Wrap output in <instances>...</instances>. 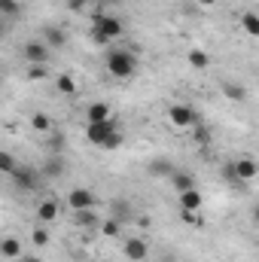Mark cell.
<instances>
[{"instance_id":"6da1fadb","label":"cell","mask_w":259,"mask_h":262,"mask_svg":"<svg viewBox=\"0 0 259 262\" xmlns=\"http://www.w3.org/2000/svg\"><path fill=\"white\" fill-rule=\"evenodd\" d=\"M122 34H125L122 18H116V15H110V12H95V15H92V40H95L98 46H107V43L119 40Z\"/></svg>"},{"instance_id":"7a4b0ae2","label":"cell","mask_w":259,"mask_h":262,"mask_svg":"<svg viewBox=\"0 0 259 262\" xmlns=\"http://www.w3.org/2000/svg\"><path fill=\"white\" fill-rule=\"evenodd\" d=\"M107 70L116 76V79H128L137 70V55L131 49H110L107 52Z\"/></svg>"},{"instance_id":"3957f363","label":"cell","mask_w":259,"mask_h":262,"mask_svg":"<svg viewBox=\"0 0 259 262\" xmlns=\"http://www.w3.org/2000/svg\"><path fill=\"white\" fill-rule=\"evenodd\" d=\"M168 122L180 131H192L201 119H198L195 107H189V104H171V107H168Z\"/></svg>"},{"instance_id":"277c9868","label":"cell","mask_w":259,"mask_h":262,"mask_svg":"<svg viewBox=\"0 0 259 262\" xmlns=\"http://www.w3.org/2000/svg\"><path fill=\"white\" fill-rule=\"evenodd\" d=\"M9 180H12V186L21 189V192H34V189H40V171H37V168L15 165V171L9 174Z\"/></svg>"},{"instance_id":"5b68a950","label":"cell","mask_w":259,"mask_h":262,"mask_svg":"<svg viewBox=\"0 0 259 262\" xmlns=\"http://www.w3.org/2000/svg\"><path fill=\"white\" fill-rule=\"evenodd\" d=\"M64 204L76 213V210H95L98 207V195L89 189V186H76V189H70L64 198Z\"/></svg>"},{"instance_id":"8992f818","label":"cell","mask_w":259,"mask_h":262,"mask_svg":"<svg viewBox=\"0 0 259 262\" xmlns=\"http://www.w3.org/2000/svg\"><path fill=\"white\" fill-rule=\"evenodd\" d=\"M21 58L28 61V64H49V58H52V49L37 37V40H28L25 46H21Z\"/></svg>"},{"instance_id":"52a82bcc","label":"cell","mask_w":259,"mask_h":262,"mask_svg":"<svg viewBox=\"0 0 259 262\" xmlns=\"http://www.w3.org/2000/svg\"><path fill=\"white\" fill-rule=\"evenodd\" d=\"M64 174H67L64 152H49V156L43 159V165H40V177H46V180H58V177H64Z\"/></svg>"},{"instance_id":"ba28073f","label":"cell","mask_w":259,"mask_h":262,"mask_svg":"<svg viewBox=\"0 0 259 262\" xmlns=\"http://www.w3.org/2000/svg\"><path fill=\"white\" fill-rule=\"evenodd\" d=\"M116 131V122L107 119V122H85V140L92 146H104V140Z\"/></svg>"},{"instance_id":"9c48e42d","label":"cell","mask_w":259,"mask_h":262,"mask_svg":"<svg viewBox=\"0 0 259 262\" xmlns=\"http://www.w3.org/2000/svg\"><path fill=\"white\" fill-rule=\"evenodd\" d=\"M61 216V201L52 195L40 198V204H37V223L40 226H49V223H55Z\"/></svg>"},{"instance_id":"30bf717a","label":"cell","mask_w":259,"mask_h":262,"mask_svg":"<svg viewBox=\"0 0 259 262\" xmlns=\"http://www.w3.org/2000/svg\"><path fill=\"white\" fill-rule=\"evenodd\" d=\"M122 256L128 262H143L149 256V244L143 241V238H137V235H131L125 238V244H122Z\"/></svg>"},{"instance_id":"8fae6325","label":"cell","mask_w":259,"mask_h":262,"mask_svg":"<svg viewBox=\"0 0 259 262\" xmlns=\"http://www.w3.org/2000/svg\"><path fill=\"white\" fill-rule=\"evenodd\" d=\"M232 168H235V177L238 183H250L256 177V162L250 156H241V159H232Z\"/></svg>"},{"instance_id":"7c38bea8","label":"cell","mask_w":259,"mask_h":262,"mask_svg":"<svg viewBox=\"0 0 259 262\" xmlns=\"http://www.w3.org/2000/svg\"><path fill=\"white\" fill-rule=\"evenodd\" d=\"M107 119H113V107L107 101H92L85 107V122H107Z\"/></svg>"},{"instance_id":"4fadbf2b","label":"cell","mask_w":259,"mask_h":262,"mask_svg":"<svg viewBox=\"0 0 259 262\" xmlns=\"http://www.w3.org/2000/svg\"><path fill=\"white\" fill-rule=\"evenodd\" d=\"M174 171H177V168H174V162H171V159H162V156H159V159H153V162L146 165V174H149V177H156V180H168Z\"/></svg>"},{"instance_id":"5bb4252c","label":"cell","mask_w":259,"mask_h":262,"mask_svg":"<svg viewBox=\"0 0 259 262\" xmlns=\"http://www.w3.org/2000/svg\"><path fill=\"white\" fill-rule=\"evenodd\" d=\"M40 40H43L49 49H64L67 46V34L61 31V28H55V25L43 28V31H40Z\"/></svg>"},{"instance_id":"9a60e30c","label":"cell","mask_w":259,"mask_h":262,"mask_svg":"<svg viewBox=\"0 0 259 262\" xmlns=\"http://www.w3.org/2000/svg\"><path fill=\"white\" fill-rule=\"evenodd\" d=\"M0 256H3V259H21V241H18L15 235L0 238Z\"/></svg>"},{"instance_id":"2e32d148","label":"cell","mask_w":259,"mask_h":262,"mask_svg":"<svg viewBox=\"0 0 259 262\" xmlns=\"http://www.w3.org/2000/svg\"><path fill=\"white\" fill-rule=\"evenodd\" d=\"M110 216L119 220V223L125 226L131 216H134V210H131V204L125 201V198H113V201H110Z\"/></svg>"},{"instance_id":"e0dca14e","label":"cell","mask_w":259,"mask_h":262,"mask_svg":"<svg viewBox=\"0 0 259 262\" xmlns=\"http://www.w3.org/2000/svg\"><path fill=\"white\" fill-rule=\"evenodd\" d=\"M204 207V195L198 192V189H186V192H180V210H201Z\"/></svg>"},{"instance_id":"ac0fdd59","label":"cell","mask_w":259,"mask_h":262,"mask_svg":"<svg viewBox=\"0 0 259 262\" xmlns=\"http://www.w3.org/2000/svg\"><path fill=\"white\" fill-rule=\"evenodd\" d=\"M171 186L177 189V192H186V189H195V174L192 171H174L171 177Z\"/></svg>"},{"instance_id":"d6986e66","label":"cell","mask_w":259,"mask_h":262,"mask_svg":"<svg viewBox=\"0 0 259 262\" xmlns=\"http://www.w3.org/2000/svg\"><path fill=\"white\" fill-rule=\"evenodd\" d=\"M73 223L79 229H89V232H98V226H101V220L95 216V210H76L73 213Z\"/></svg>"},{"instance_id":"ffe728a7","label":"cell","mask_w":259,"mask_h":262,"mask_svg":"<svg viewBox=\"0 0 259 262\" xmlns=\"http://www.w3.org/2000/svg\"><path fill=\"white\" fill-rule=\"evenodd\" d=\"M186 61H189V67H195V70H207V67H210V55H207L204 49H189V52H186Z\"/></svg>"},{"instance_id":"44dd1931","label":"cell","mask_w":259,"mask_h":262,"mask_svg":"<svg viewBox=\"0 0 259 262\" xmlns=\"http://www.w3.org/2000/svg\"><path fill=\"white\" fill-rule=\"evenodd\" d=\"M98 232H101L104 238H119V235H122V223L110 216V220H104V223L98 226Z\"/></svg>"},{"instance_id":"7402d4cb","label":"cell","mask_w":259,"mask_h":262,"mask_svg":"<svg viewBox=\"0 0 259 262\" xmlns=\"http://www.w3.org/2000/svg\"><path fill=\"white\" fill-rule=\"evenodd\" d=\"M241 28H244L247 37H259V15L256 12H244L241 15Z\"/></svg>"},{"instance_id":"603a6c76","label":"cell","mask_w":259,"mask_h":262,"mask_svg":"<svg viewBox=\"0 0 259 262\" xmlns=\"http://www.w3.org/2000/svg\"><path fill=\"white\" fill-rule=\"evenodd\" d=\"M0 15L3 18H18L21 15V0H0Z\"/></svg>"},{"instance_id":"cb8c5ba5","label":"cell","mask_w":259,"mask_h":262,"mask_svg":"<svg viewBox=\"0 0 259 262\" xmlns=\"http://www.w3.org/2000/svg\"><path fill=\"white\" fill-rule=\"evenodd\" d=\"M55 89H58L61 95H76V89H79V85H76V79H73L70 73H61V76L55 79Z\"/></svg>"},{"instance_id":"d4e9b609","label":"cell","mask_w":259,"mask_h":262,"mask_svg":"<svg viewBox=\"0 0 259 262\" xmlns=\"http://www.w3.org/2000/svg\"><path fill=\"white\" fill-rule=\"evenodd\" d=\"M223 95H226L229 101H244V98H247V89L238 85V82H235V85H232V82H223Z\"/></svg>"},{"instance_id":"484cf974","label":"cell","mask_w":259,"mask_h":262,"mask_svg":"<svg viewBox=\"0 0 259 262\" xmlns=\"http://www.w3.org/2000/svg\"><path fill=\"white\" fill-rule=\"evenodd\" d=\"M31 128L40 131V134H49V131H52V119H49L46 113H34V116H31Z\"/></svg>"},{"instance_id":"4316f807","label":"cell","mask_w":259,"mask_h":262,"mask_svg":"<svg viewBox=\"0 0 259 262\" xmlns=\"http://www.w3.org/2000/svg\"><path fill=\"white\" fill-rule=\"evenodd\" d=\"M15 156L12 152H6V149H0V177H9L12 171H15Z\"/></svg>"},{"instance_id":"83f0119b","label":"cell","mask_w":259,"mask_h":262,"mask_svg":"<svg viewBox=\"0 0 259 262\" xmlns=\"http://www.w3.org/2000/svg\"><path fill=\"white\" fill-rule=\"evenodd\" d=\"M31 244H34V247H46V244H49V229L37 223V229L31 232Z\"/></svg>"},{"instance_id":"f1b7e54d","label":"cell","mask_w":259,"mask_h":262,"mask_svg":"<svg viewBox=\"0 0 259 262\" xmlns=\"http://www.w3.org/2000/svg\"><path fill=\"white\" fill-rule=\"evenodd\" d=\"M46 76H49L46 64H28V79H31V82H40V79H46Z\"/></svg>"},{"instance_id":"f546056e","label":"cell","mask_w":259,"mask_h":262,"mask_svg":"<svg viewBox=\"0 0 259 262\" xmlns=\"http://www.w3.org/2000/svg\"><path fill=\"white\" fill-rule=\"evenodd\" d=\"M52 134V140H49V152H64V134H58V131H49Z\"/></svg>"},{"instance_id":"4dcf8cb0","label":"cell","mask_w":259,"mask_h":262,"mask_svg":"<svg viewBox=\"0 0 259 262\" xmlns=\"http://www.w3.org/2000/svg\"><path fill=\"white\" fill-rule=\"evenodd\" d=\"M119 146H122V131L116 128L107 140H104V146H101V149H119Z\"/></svg>"},{"instance_id":"1f68e13d","label":"cell","mask_w":259,"mask_h":262,"mask_svg":"<svg viewBox=\"0 0 259 262\" xmlns=\"http://www.w3.org/2000/svg\"><path fill=\"white\" fill-rule=\"evenodd\" d=\"M92 3H98V0H67V9L70 12H85Z\"/></svg>"},{"instance_id":"d6a6232c","label":"cell","mask_w":259,"mask_h":262,"mask_svg":"<svg viewBox=\"0 0 259 262\" xmlns=\"http://www.w3.org/2000/svg\"><path fill=\"white\" fill-rule=\"evenodd\" d=\"M220 174H223V180H226V183H238V177H235V168H232V162H226Z\"/></svg>"},{"instance_id":"836d02e7","label":"cell","mask_w":259,"mask_h":262,"mask_svg":"<svg viewBox=\"0 0 259 262\" xmlns=\"http://www.w3.org/2000/svg\"><path fill=\"white\" fill-rule=\"evenodd\" d=\"M180 216H183L186 223H192V226H201V216H198L195 210H180Z\"/></svg>"},{"instance_id":"e575fe53","label":"cell","mask_w":259,"mask_h":262,"mask_svg":"<svg viewBox=\"0 0 259 262\" xmlns=\"http://www.w3.org/2000/svg\"><path fill=\"white\" fill-rule=\"evenodd\" d=\"M98 3H101V6H110V3H113V6H119L122 0H98Z\"/></svg>"},{"instance_id":"d590c367","label":"cell","mask_w":259,"mask_h":262,"mask_svg":"<svg viewBox=\"0 0 259 262\" xmlns=\"http://www.w3.org/2000/svg\"><path fill=\"white\" fill-rule=\"evenodd\" d=\"M21 262H43L40 256H21Z\"/></svg>"},{"instance_id":"8d00e7d4","label":"cell","mask_w":259,"mask_h":262,"mask_svg":"<svg viewBox=\"0 0 259 262\" xmlns=\"http://www.w3.org/2000/svg\"><path fill=\"white\" fill-rule=\"evenodd\" d=\"M159 262H177V259H174V256H162Z\"/></svg>"},{"instance_id":"74e56055","label":"cell","mask_w":259,"mask_h":262,"mask_svg":"<svg viewBox=\"0 0 259 262\" xmlns=\"http://www.w3.org/2000/svg\"><path fill=\"white\" fill-rule=\"evenodd\" d=\"M3 37H6V28H3V25H0V40H3Z\"/></svg>"},{"instance_id":"f35d334b","label":"cell","mask_w":259,"mask_h":262,"mask_svg":"<svg viewBox=\"0 0 259 262\" xmlns=\"http://www.w3.org/2000/svg\"><path fill=\"white\" fill-rule=\"evenodd\" d=\"M0 85H3V76H0Z\"/></svg>"}]
</instances>
